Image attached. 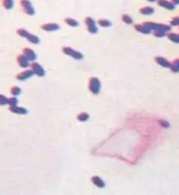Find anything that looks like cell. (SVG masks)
<instances>
[{"instance_id": "32", "label": "cell", "mask_w": 179, "mask_h": 195, "mask_svg": "<svg viewBox=\"0 0 179 195\" xmlns=\"http://www.w3.org/2000/svg\"><path fill=\"white\" fill-rule=\"evenodd\" d=\"M171 2L173 3L175 6H177V5H179V0H171Z\"/></svg>"}, {"instance_id": "9", "label": "cell", "mask_w": 179, "mask_h": 195, "mask_svg": "<svg viewBox=\"0 0 179 195\" xmlns=\"http://www.w3.org/2000/svg\"><path fill=\"white\" fill-rule=\"evenodd\" d=\"M23 54L28 58L29 62H34L35 60H36L37 56H36V53L31 49L29 48H25L23 49Z\"/></svg>"}, {"instance_id": "27", "label": "cell", "mask_w": 179, "mask_h": 195, "mask_svg": "<svg viewBox=\"0 0 179 195\" xmlns=\"http://www.w3.org/2000/svg\"><path fill=\"white\" fill-rule=\"evenodd\" d=\"M8 104L10 106H15L18 104V99L16 98V96H12L8 98Z\"/></svg>"}, {"instance_id": "28", "label": "cell", "mask_w": 179, "mask_h": 195, "mask_svg": "<svg viewBox=\"0 0 179 195\" xmlns=\"http://www.w3.org/2000/svg\"><path fill=\"white\" fill-rule=\"evenodd\" d=\"M6 104H8V98L6 95H0V105L3 106V105H6Z\"/></svg>"}, {"instance_id": "2", "label": "cell", "mask_w": 179, "mask_h": 195, "mask_svg": "<svg viewBox=\"0 0 179 195\" xmlns=\"http://www.w3.org/2000/svg\"><path fill=\"white\" fill-rule=\"evenodd\" d=\"M89 89L94 95H98V93L100 92L101 83H100L98 78L92 77L90 78V80H89Z\"/></svg>"}, {"instance_id": "20", "label": "cell", "mask_w": 179, "mask_h": 195, "mask_svg": "<svg viewBox=\"0 0 179 195\" xmlns=\"http://www.w3.org/2000/svg\"><path fill=\"white\" fill-rule=\"evenodd\" d=\"M98 24L100 26V27H103V28H108V27H111V22L106 20V19H99L98 21Z\"/></svg>"}, {"instance_id": "13", "label": "cell", "mask_w": 179, "mask_h": 195, "mask_svg": "<svg viewBox=\"0 0 179 195\" xmlns=\"http://www.w3.org/2000/svg\"><path fill=\"white\" fill-rule=\"evenodd\" d=\"M9 111L12 112V113L20 114V115H24V114H27V113H28V111H27L25 108L18 106V105H15V106H10L9 107Z\"/></svg>"}, {"instance_id": "23", "label": "cell", "mask_w": 179, "mask_h": 195, "mask_svg": "<svg viewBox=\"0 0 179 195\" xmlns=\"http://www.w3.org/2000/svg\"><path fill=\"white\" fill-rule=\"evenodd\" d=\"M143 24L151 30H155L157 29V25H158V23L153 22H144Z\"/></svg>"}, {"instance_id": "12", "label": "cell", "mask_w": 179, "mask_h": 195, "mask_svg": "<svg viewBox=\"0 0 179 195\" xmlns=\"http://www.w3.org/2000/svg\"><path fill=\"white\" fill-rule=\"evenodd\" d=\"M155 62L157 64L161 65L163 68H169L170 64H171V62L168 60L164 58V57H162V56H156Z\"/></svg>"}, {"instance_id": "31", "label": "cell", "mask_w": 179, "mask_h": 195, "mask_svg": "<svg viewBox=\"0 0 179 195\" xmlns=\"http://www.w3.org/2000/svg\"><path fill=\"white\" fill-rule=\"evenodd\" d=\"M160 125L162 126L163 128H167L169 127V123L167 122V120H164V119L160 120Z\"/></svg>"}, {"instance_id": "5", "label": "cell", "mask_w": 179, "mask_h": 195, "mask_svg": "<svg viewBox=\"0 0 179 195\" xmlns=\"http://www.w3.org/2000/svg\"><path fill=\"white\" fill-rule=\"evenodd\" d=\"M85 22V24L87 26V30L90 33L92 34H96L98 32V28H97V25H96V22L93 20L92 18L88 16V17L85 18L84 20Z\"/></svg>"}, {"instance_id": "24", "label": "cell", "mask_w": 179, "mask_h": 195, "mask_svg": "<svg viewBox=\"0 0 179 195\" xmlns=\"http://www.w3.org/2000/svg\"><path fill=\"white\" fill-rule=\"evenodd\" d=\"M10 93L12 96H17V95H21V89L19 87H13L10 89Z\"/></svg>"}, {"instance_id": "17", "label": "cell", "mask_w": 179, "mask_h": 195, "mask_svg": "<svg viewBox=\"0 0 179 195\" xmlns=\"http://www.w3.org/2000/svg\"><path fill=\"white\" fill-rule=\"evenodd\" d=\"M2 5L6 10H11L14 6L13 0H2Z\"/></svg>"}, {"instance_id": "21", "label": "cell", "mask_w": 179, "mask_h": 195, "mask_svg": "<svg viewBox=\"0 0 179 195\" xmlns=\"http://www.w3.org/2000/svg\"><path fill=\"white\" fill-rule=\"evenodd\" d=\"M167 38L173 43L176 44H179V35L176 34V33H168L167 34Z\"/></svg>"}, {"instance_id": "33", "label": "cell", "mask_w": 179, "mask_h": 195, "mask_svg": "<svg viewBox=\"0 0 179 195\" xmlns=\"http://www.w3.org/2000/svg\"><path fill=\"white\" fill-rule=\"evenodd\" d=\"M148 2H150V3H153V2H155L156 0H147Z\"/></svg>"}, {"instance_id": "7", "label": "cell", "mask_w": 179, "mask_h": 195, "mask_svg": "<svg viewBox=\"0 0 179 195\" xmlns=\"http://www.w3.org/2000/svg\"><path fill=\"white\" fill-rule=\"evenodd\" d=\"M33 75H34V73H33V71H31V70H26V71L17 74L16 79L20 80V81H24L26 79H29L31 77H33Z\"/></svg>"}, {"instance_id": "10", "label": "cell", "mask_w": 179, "mask_h": 195, "mask_svg": "<svg viewBox=\"0 0 179 195\" xmlns=\"http://www.w3.org/2000/svg\"><path fill=\"white\" fill-rule=\"evenodd\" d=\"M17 62L20 67L23 68V69H26L28 68L29 65V61L28 60V58L24 55V54H21V55H18L17 56Z\"/></svg>"}, {"instance_id": "3", "label": "cell", "mask_w": 179, "mask_h": 195, "mask_svg": "<svg viewBox=\"0 0 179 195\" xmlns=\"http://www.w3.org/2000/svg\"><path fill=\"white\" fill-rule=\"evenodd\" d=\"M62 52H63L66 55H68L70 57H72L73 59L75 60H82L83 58V54L78 51H76L75 49L69 47H65L62 48Z\"/></svg>"}, {"instance_id": "15", "label": "cell", "mask_w": 179, "mask_h": 195, "mask_svg": "<svg viewBox=\"0 0 179 195\" xmlns=\"http://www.w3.org/2000/svg\"><path fill=\"white\" fill-rule=\"evenodd\" d=\"M139 12L143 15H151L154 12V9L152 6H144L139 10Z\"/></svg>"}, {"instance_id": "26", "label": "cell", "mask_w": 179, "mask_h": 195, "mask_svg": "<svg viewBox=\"0 0 179 195\" xmlns=\"http://www.w3.org/2000/svg\"><path fill=\"white\" fill-rule=\"evenodd\" d=\"M77 119L79 121H86L89 119V115L86 112H82L77 116Z\"/></svg>"}, {"instance_id": "11", "label": "cell", "mask_w": 179, "mask_h": 195, "mask_svg": "<svg viewBox=\"0 0 179 195\" xmlns=\"http://www.w3.org/2000/svg\"><path fill=\"white\" fill-rule=\"evenodd\" d=\"M42 30L48 32H52V31H56L59 30V25L57 23H45L41 26Z\"/></svg>"}, {"instance_id": "25", "label": "cell", "mask_w": 179, "mask_h": 195, "mask_svg": "<svg viewBox=\"0 0 179 195\" xmlns=\"http://www.w3.org/2000/svg\"><path fill=\"white\" fill-rule=\"evenodd\" d=\"M121 20L124 23L126 24H132L133 23V19L130 15L128 14H122L121 16Z\"/></svg>"}, {"instance_id": "1", "label": "cell", "mask_w": 179, "mask_h": 195, "mask_svg": "<svg viewBox=\"0 0 179 195\" xmlns=\"http://www.w3.org/2000/svg\"><path fill=\"white\" fill-rule=\"evenodd\" d=\"M17 34L20 37L23 38H26L28 41H29L30 43L34 44V45H36L40 42V39L37 36L33 35V34H30L29 31H27L24 29H19L17 30Z\"/></svg>"}, {"instance_id": "22", "label": "cell", "mask_w": 179, "mask_h": 195, "mask_svg": "<svg viewBox=\"0 0 179 195\" xmlns=\"http://www.w3.org/2000/svg\"><path fill=\"white\" fill-rule=\"evenodd\" d=\"M156 30H162L163 32H167V31H169V30H171V26H170V25H167V24L158 23V25H157V29H156Z\"/></svg>"}, {"instance_id": "14", "label": "cell", "mask_w": 179, "mask_h": 195, "mask_svg": "<svg viewBox=\"0 0 179 195\" xmlns=\"http://www.w3.org/2000/svg\"><path fill=\"white\" fill-rule=\"evenodd\" d=\"M134 29L137 30L139 33H142V34H150L152 30H149L146 26H144V24H135L134 25Z\"/></svg>"}, {"instance_id": "8", "label": "cell", "mask_w": 179, "mask_h": 195, "mask_svg": "<svg viewBox=\"0 0 179 195\" xmlns=\"http://www.w3.org/2000/svg\"><path fill=\"white\" fill-rule=\"evenodd\" d=\"M156 1H157L158 6L167 10H174L176 8V6L171 1H167V0H156Z\"/></svg>"}, {"instance_id": "30", "label": "cell", "mask_w": 179, "mask_h": 195, "mask_svg": "<svg viewBox=\"0 0 179 195\" xmlns=\"http://www.w3.org/2000/svg\"><path fill=\"white\" fill-rule=\"evenodd\" d=\"M170 25L171 26H179V17H174L170 21Z\"/></svg>"}, {"instance_id": "19", "label": "cell", "mask_w": 179, "mask_h": 195, "mask_svg": "<svg viewBox=\"0 0 179 195\" xmlns=\"http://www.w3.org/2000/svg\"><path fill=\"white\" fill-rule=\"evenodd\" d=\"M169 69L171 70L172 72H175V73L179 72V59H176L175 61H173L170 64Z\"/></svg>"}, {"instance_id": "6", "label": "cell", "mask_w": 179, "mask_h": 195, "mask_svg": "<svg viewBox=\"0 0 179 195\" xmlns=\"http://www.w3.org/2000/svg\"><path fill=\"white\" fill-rule=\"evenodd\" d=\"M30 67H31V71H33L34 75H36L38 77H44L45 75V71L38 62H32V63L30 64Z\"/></svg>"}, {"instance_id": "16", "label": "cell", "mask_w": 179, "mask_h": 195, "mask_svg": "<svg viewBox=\"0 0 179 195\" xmlns=\"http://www.w3.org/2000/svg\"><path fill=\"white\" fill-rule=\"evenodd\" d=\"M92 183H94L95 185H97V186L99 187V188H103L105 186L104 181L99 178V177H93V178H92Z\"/></svg>"}, {"instance_id": "18", "label": "cell", "mask_w": 179, "mask_h": 195, "mask_svg": "<svg viewBox=\"0 0 179 195\" xmlns=\"http://www.w3.org/2000/svg\"><path fill=\"white\" fill-rule=\"evenodd\" d=\"M64 22H65V23L67 24V25H68L70 27H77L79 23H78V22L75 20V19H73V18H66L65 20H64Z\"/></svg>"}, {"instance_id": "29", "label": "cell", "mask_w": 179, "mask_h": 195, "mask_svg": "<svg viewBox=\"0 0 179 195\" xmlns=\"http://www.w3.org/2000/svg\"><path fill=\"white\" fill-rule=\"evenodd\" d=\"M153 36H155L156 38H163L166 36V32H163L162 30H153Z\"/></svg>"}, {"instance_id": "4", "label": "cell", "mask_w": 179, "mask_h": 195, "mask_svg": "<svg viewBox=\"0 0 179 195\" xmlns=\"http://www.w3.org/2000/svg\"><path fill=\"white\" fill-rule=\"evenodd\" d=\"M21 6L23 10V12L28 15H34L35 14V9L33 7V5L29 0H21L20 2Z\"/></svg>"}]
</instances>
